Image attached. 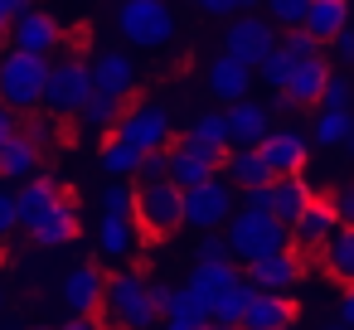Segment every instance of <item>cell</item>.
<instances>
[{"mask_svg":"<svg viewBox=\"0 0 354 330\" xmlns=\"http://www.w3.org/2000/svg\"><path fill=\"white\" fill-rule=\"evenodd\" d=\"M44 83H49V59L39 54H0V107H10L15 117L44 107Z\"/></svg>","mask_w":354,"mask_h":330,"instance_id":"cell-1","label":"cell"},{"mask_svg":"<svg viewBox=\"0 0 354 330\" xmlns=\"http://www.w3.org/2000/svg\"><path fill=\"white\" fill-rule=\"evenodd\" d=\"M223 238H228V253L238 262H252V257H267V253H281L291 248V233L281 219H272L267 209H243L223 223Z\"/></svg>","mask_w":354,"mask_h":330,"instance_id":"cell-2","label":"cell"},{"mask_svg":"<svg viewBox=\"0 0 354 330\" xmlns=\"http://www.w3.org/2000/svg\"><path fill=\"white\" fill-rule=\"evenodd\" d=\"M136 223L146 238H170L185 228V190L170 185V180H156V185H136V204H131Z\"/></svg>","mask_w":354,"mask_h":330,"instance_id":"cell-3","label":"cell"},{"mask_svg":"<svg viewBox=\"0 0 354 330\" xmlns=\"http://www.w3.org/2000/svg\"><path fill=\"white\" fill-rule=\"evenodd\" d=\"M107 315L122 325V330H146L156 320V306H151V282L141 272H112L107 277V296H102Z\"/></svg>","mask_w":354,"mask_h":330,"instance_id":"cell-4","label":"cell"},{"mask_svg":"<svg viewBox=\"0 0 354 330\" xmlns=\"http://www.w3.org/2000/svg\"><path fill=\"white\" fill-rule=\"evenodd\" d=\"M117 30H122V39H131L141 49H160L175 39V10L165 0H127L117 10Z\"/></svg>","mask_w":354,"mask_h":330,"instance_id":"cell-5","label":"cell"},{"mask_svg":"<svg viewBox=\"0 0 354 330\" xmlns=\"http://www.w3.org/2000/svg\"><path fill=\"white\" fill-rule=\"evenodd\" d=\"M93 98V68L88 59H64L49 64V83H44V112L54 117H78Z\"/></svg>","mask_w":354,"mask_h":330,"instance_id":"cell-6","label":"cell"},{"mask_svg":"<svg viewBox=\"0 0 354 330\" xmlns=\"http://www.w3.org/2000/svg\"><path fill=\"white\" fill-rule=\"evenodd\" d=\"M117 136L131 141L136 151H170L175 146V122L160 102H131L117 117Z\"/></svg>","mask_w":354,"mask_h":330,"instance_id":"cell-7","label":"cell"},{"mask_svg":"<svg viewBox=\"0 0 354 330\" xmlns=\"http://www.w3.org/2000/svg\"><path fill=\"white\" fill-rule=\"evenodd\" d=\"M233 219V185H223L218 175L204 180L199 190H185V228L214 233Z\"/></svg>","mask_w":354,"mask_h":330,"instance_id":"cell-8","label":"cell"},{"mask_svg":"<svg viewBox=\"0 0 354 330\" xmlns=\"http://www.w3.org/2000/svg\"><path fill=\"white\" fill-rule=\"evenodd\" d=\"M6 44L10 49H20V54H39V59H54V49L64 44V30H59V20L49 15V10H20L15 20H10V30H6Z\"/></svg>","mask_w":354,"mask_h":330,"instance_id":"cell-9","label":"cell"},{"mask_svg":"<svg viewBox=\"0 0 354 330\" xmlns=\"http://www.w3.org/2000/svg\"><path fill=\"white\" fill-rule=\"evenodd\" d=\"M272 49H277L272 20H262V15H252V10H243V15L228 25V35H223V54L238 59V64H248V68H257Z\"/></svg>","mask_w":354,"mask_h":330,"instance_id":"cell-10","label":"cell"},{"mask_svg":"<svg viewBox=\"0 0 354 330\" xmlns=\"http://www.w3.org/2000/svg\"><path fill=\"white\" fill-rule=\"evenodd\" d=\"M301 272H306V262H301L296 248H281V253H267V257L243 262V277H248L257 291H272V296H286V291L301 282Z\"/></svg>","mask_w":354,"mask_h":330,"instance_id":"cell-11","label":"cell"},{"mask_svg":"<svg viewBox=\"0 0 354 330\" xmlns=\"http://www.w3.org/2000/svg\"><path fill=\"white\" fill-rule=\"evenodd\" d=\"M330 73H335V68H330L325 54L301 59V64H291V73H286V83H281V98H286L291 107H320V93H325Z\"/></svg>","mask_w":354,"mask_h":330,"instance_id":"cell-12","label":"cell"},{"mask_svg":"<svg viewBox=\"0 0 354 330\" xmlns=\"http://www.w3.org/2000/svg\"><path fill=\"white\" fill-rule=\"evenodd\" d=\"M335 228H339L335 204H330V199H310V204L301 209V219H296L286 233H291V248H296V253H320V248L335 238Z\"/></svg>","mask_w":354,"mask_h":330,"instance_id":"cell-13","label":"cell"},{"mask_svg":"<svg viewBox=\"0 0 354 330\" xmlns=\"http://www.w3.org/2000/svg\"><path fill=\"white\" fill-rule=\"evenodd\" d=\"M194 156H204V161H214L218 170L228 165V156H233V146H228V117L223 112H199L194 117V127L180 136Z\"/></svg>","mask_w":354,"mask_h":330,"instance_id":"cell-14","label":"cell"},{"mask_svg":"<svg viewBox=\"0 0 354 330\" xmlns=\"http://www.w3.org/2000/svg\"><path fill=\"white\" fill-rule=\"evenodd\" d=\"M102 296H107V272H102L97 262H78V267L64 277V301H68V311L97 315V311H102Z\"/></svg>","mask_w":354,"mask_h":330,"instance_id":"cell-15","label":"cell"},{"mask_svg":"<svg viewBox=\"0 0 354 330\" xmlns=\"http://www.w3.org/2000/svg\"><path fill=\"white\" fill-rule=\"evenodd\" d=\"M88 68H93V93H107V98H117V102H127V98L136 93V64H131L127 54L107 49V54L88 59Z\"/></svg>","mask_w":354,"mask_h":330,"instance_id":"cell-16","label":"cell"},{"mask_svg":"<svg viewBox=\"0 0 354 330\" xmlns=\"http://www.w3.org/2000/svg\"><path fill=\"white\" fill-rule=\"evenodd\" d=\"M223 117H228V146H233V151L262 146V141H267V131H272V112H267L262 102H248V98H243V102H233Z\"/></svg>","mask_w":354,"mask_h":330,"instance_id":"cell-17","label":"cell"},{"mask_svg":"<svg viewBox=\"0 0 354 330\" xmlns=\"http://www.w3.org/2000/svg\"><path fill=\"white\" fill-rule=\"evenodd\" d=\"M141 238H146V233H141L136 214H102V219H97V253H102L107 262H127Z\"/></svg>","mask_w":354,"mask_h":330,"instance_id":"cell-18","label":"cell"},{"mask_svg":"<svg viewBox=\"0 0 354 330\" xmlns=\"http://www.w3.org/2000/svg\"><path fill=\"white\" fill-rule=\"evenodd\" d=\"M296 320V306L286 296H272V291H252L248 311L238 315V330H291Z\"/></svg>","mask_w":354,"mask_h":330,"instance_id":"cell-19","label":"cell"},{"mask_svg":"<svg viewBox=\"0 0 354 330\" xmlns=\"http://www.w3.org/2000/svg\"><path fill=\"white\" fill-rule=\"evenodd\" d=\"M248 88H252V68L248 64H238V59H228V54H218L214 64H209V93L218 98V102H243L248 98Z\"/></svg>","mask_w":354,"mask_h":330,"instance_id":"cell-20","label":"cell"},{"mask_svg":"<svg viewBox=\"0 0 354 330\" xmlns=\"http://www.w3.org/2000/svg\"><path fill=\"white\" fill-rule=\"evenodd\" d=\"M165 161H170V165H165V180H170V185H180V190H199L204 180H214V175H218V165H214V161H204V156H194L185 141H175V146L165 151Z\"/></svg>","mask_w":354,"mask_h":330,"instance_id":"cell-21","label":"cell"},{"mask_svg":"<svg viewBox=\"0 0 354 330\" xmlns=\"http://www.w3.org/2000/svg\"><path fill=\"white\" fill-rule=\"evenodd\" d=\"M78 228H83V219H78V204H68V199H59L35 228H30V238L39 243V248H59V243H73L78 238Z\"/></svg>","mask_w":354,"mask_h":330,"instance_id":"cell-22","label":"cell"},{"mask_svg":"<svg viewBox=\"0 0 354 330\" xmlns=\"http://www.w3.org/2000/svg\"><path fill=\"white\" fill-rule=\"evenodd\" d=\"M59 199H64V194H59V185H54L49 175L30 180V185L15 194V223H20V228H35V223H39V219H44Z\"/></svg>","mask_w":354,"mask_h":330,"instance_id":"cell-23","label":"cell"},{"mask_svg":"<svg viewBox=\"0 0 354 330\" xmlns=\"http://www.w3.org/2000/svg\"><path fill=\"white\" fill-rule=\"evenodd\" d=\"M257 151L267 156L272 175H301V165H306V141L296 131H267V141Z\"/></svg>","mask_w":354,"mask_h":330,"instance_id":"cell-24","label":"cell"},{"mask_svg":"<svg viewBox=\"0 0 354 330\" xmlns=\"http://www.w3.org/2000/svg\"><path fill=\"white\" fill-rule=\"evenodd\" d=\"M39 170V141L30 131H15L0 146V180H30Z\"/></svg>","mask_w":354,"mask_h":330,"instance_id":"cell-25","label":"cell"},{"mask_svg":"<svg viewBox=\"0 0 354 330\" xmlns=\"http://www.w3.org/2000/svg\"><path fill=\"white\" fill-rule=\"evenodd\" d=\"M349 25V0H310V10H306V35L315 44H330L339 30Z\"/></svg>","mask_w":354,"mask_h":330,"instance_id":"cell-26","label":"cell"},{"mask_svg":"<svg viewBox=\"0 0 354 330\" xmlns=\"http://www.w3.org/2000/svg\"><path fill=\"white\" fill-rule=\"evenodd\" d=\"M315 194H310V185L301 180V175H277L272 180V219H281L286 228L301 219V209L310 204Z\"/></svg>","mask_w":354,"mask_h":330,"instance_id":"cell-27","label":"cell"},{"mask_svg":"<svg viewBox=\"0 0 354 330\" xmlns=\"http://www.w3.org/2000/svg\"><path fill=\"white\" fill-rule=\"evenodd\" d=\"M223 170H228V180H233L238 190H257V185H272V180H277V175H272V165H267V156H262L257 146L233 151Z\"/></svg>","mask_w":354,"mask_h":330,"instance_id":"cell-28","label":"cell"},{"mask_svg":"<svg viewBox=\"0 0 354 330\" xmlns=\"http://www.w3.org/2000/svg\"><path fill=\"white\" fill-rule=\"evenodd\" d=\"M320 262L335 282L354 286V228H335V238L320 248Z\"/></svg>","mask_w":354,"mask_h":330,"instance_id":"cell-29","label":"cell"},{"mask_svg":"<svg viewBox=\"0 0 354 330\" xmlns=\"http://www.w3.org/2000/svg\"><path fill=\"white\" fill-rule=\"evenodd\" d=\"M238 282H243V267H233V257H228V262H194V272H189V286L204 291L209 301H214L218 291L238 286Z\"/></svg>","mask_w":354,"mask_h":330,"instance_id":"cell-30","label":"cell"},{"mask_svg":"<svg viewBox=\"0 0 354 330\" xmlns=\"http://www.w3.org/2000/svg\"><path fill=\"white\" fill-rule=\"evenodd\" d=\"M141 156H146V151H136V146H131V141H122V136H107V141H102V170H107L112 180H127V175L136 180Z\"/></svg>","mask_w":354,"mask_h":330,"instance_id":"cell-31","label":"cell"},{"mask_svg":"<svg viewBox=\"0 0 354 330\" xmlns=\"http://www.w3.org/2000/svg\"><path fill=\"white\" fill-rule=\"evenodd\" d=\"M165 320H189V325H209V296L194 291L189 282L170 291V306H165Z\"/></svg>","mask_w":354,"mask_h":330,"instance_id":"cell-32","label":"cell"},{"mask_svg":"<svg viewBox=\"0 0 354 330\" xmlns=\"http://www.w3.org/2000/svg\"><path fill=\"white\" fill-rule=\"evenodd\" d=\"M252 291H257V286H252L248 277H243L238 286H228V291H218V296L209 301V320H218V325H238V315L248 311V301H252Z\"/></svg>","mask_w":354,"mask_h":330,"instance_id":"cell-33","label":"cell"},{"mask_svg":"<svg viewBox=\"0 0 354 330\" xmlns=\"http://www.w3.org/2000/svg\"><path fill=\"white\" fill-rule=\"evenodd\" d=\"M122 107H127V102H117V98H107V93H93L78 117H83V127H93V131H112L117 117H122Z\"/></svg>","mask_w":354,"mask_h":330,"instance_id":"cell-34","label":"cell"},{"mask_svg":"<svg viewBox=\"0 0 354 330\" xmlns=\"http://www.w3.org/2000/svg\"><path fill=\"white\" fill-rule=\"evenodd\" d=\"M349 127H354L349 112H330V107H320V117H315V141H320V146H344Z\"/></svg>","mask_w":354,"mask_h":330,"instance_id":"cell-35","label":"cell"},{"mask_svg":"<svg viewBox=\"0 0 354 330\" xmlns=\"http://www.w3.org/2000/svg\"><path fill=\"white\" fill-rule=\"evenodd\" d=\"M277 49L291 59V64H301V59H315V54H325V44H315L306 30H286V35H277Z\"/></svg>","mask_w":354,"mask_h":330,"instance_id":"cell-36","label":"cell"},{"mask_svg":"<svg viewBox=\"0 0 354 330\" xmlns=\"http://www.w3.org/2000/svg\"><path fill=\"white\" fill-rule=\"evenodd\" d=\"M262 6L272 10V20L281 30H301L306 25V10H310V0H262Z\"/></svg>","mask_w":354,"mask_h":330,"instance_id":"cell-37","label":"cell"},{"mask_svg":"<svg viewBox=\"0 0 354 330\" xmlns=\"http://www.w3.org/2000/svg\"><path fill=\"white\" fill-rule=\"evenodd\" d=\"M286 73H291V59H286L281 49H272V54H267V59H262V64L252 68V78H262V83H267V88H277V93H281Z\"/></svg>","mask_w":354,"mask_h":330,"instance_id":"cell-38","label":"cell"},{"mask_svg":"<svg viewBox=\"0 0 354 330\" xmlns=\"http://www.w3.org/2000/svg\"><path fill=\"white\" fill-rule=\"evenodd\" d=\"M131 204H136V185L117 180V185L102 190V214H131Z\"/></svg>","mask_w":354,"mask_h":330,"instance_id":"cell-39","label":"cell"},{"mask_svg":"<svg viewBox=\"0 0 354 330\" xmlns=\"http://www.w3.org/2000/svg\"><path fill=\"white\" fill-rule=\"evenodd\" d=\"M320 107H330V112H349V78H335V73H330L325 93H320Z\"/></svg>","mask_w":354,"mask_h":330,"instance_id":"cell-40","label":"cell"},{"mask_svg":"<svg viewBox=\"0 0 354 330\" xmlns=\"http://www.w3.org/2000/svg\"><path fill=\"white\" fill-rule=\"evenodd\" d=\"M165 151H146L141 156V170H136V185H156V180H165Z\"/></svg>","mask_w":354,"mask_h":330,"instance_id":"cell-41","label":"cell"},{"mask_svg":"<svg viewBox=\"0 0 354 330\" xmlns=\"http://www.w3.org/2000/svg\"><path fill=\"white\" fill-rule=\"evenodd\" d=\"M233 253H228V238L223 233H204L199 238V262H228Z\"/></svg>","mask_w":354,"mask_h":330,"instance_id":"cell-42","label":"cell"},{"mask_svg":"<svg viewBox=\"0 0 354 330\" xmlns=\"http://www.w3.org/2000/svg\"><path fill=\"white\" fill-rule=\"evenodd\" d=\"M330 204H335V219H339V228H354V185L335 190V194H330Z\"/></svg>","mask_w":354,"mask_h":330,"instance_id":"cell-43","label":"cell"},{"mask_svg":"<svg viewBox=\"0 0 354 330\" xmlns=\"http://www.w3.org/2000/svg\"><path fill=\"white\" fill-rule=\"evenodd\" d=\"M330 54H335L339 64H354V30H349V25H344V30L330 39Z\"/></svg>","mask_w":354,"mask_h":330,"instance_id":"cell-44","label":"cell"},{"mask_svg":"<svg viewBox=\"0 0 354 330\" xmlns=\"http://www.w3.org/2000/svg\"><path fill=\"white\" fill-rule=\"evenodd\" d=\"M10 228H20V223H15V194L0 190V238H6Z\"/></svg>","mask_w":354,"mask_h":330,"instance_id":"cell-45","label":"cell"},{"mask_svg":"<svg viewBox=\"0 0 354 330\" xmlns=\"http://www.w3.org/2000/svg\"><path fill=\"white\" fill-rule=\"evenodd\" d=\"M243 199H248L243 209H267V214H272V185H257V190H243Z\"/></svg>","mask_w":354,"mask_h":330,"instance_id":"cell-46","label":"cell"},{"mask_svg":"<svg viewBox=\"0 0 354 330\" xmlns=\"http://www.w3.org/2000/svg\"><path fill=\"white\" fill-rule=\"evenodd\" d=\"M194 6H199L204 15H233V10H238V0H194Z\"/></svg>","mask_w":354,"mask_h":330,"instance_id":"cell-47","label":"cell"},{"mask_svg":"<svg viewBox=\"0 0 354 330\" xmlns=\"http://www.w3.org/2000/svg\"><path fill=\"white\" fill-rule=\"evenodd\" d=\"M15 131H20V117H15L10 107H0V146H6V141H10Z\"/></svg>","mask_w":354,"mask_h":330,"instance_id":"cell-48","label":"cell"},{"mask_svg":"<svg viewBox=\"0 0 354 330\" xmlns=\"http://www.w3.org/2000/svg\"><path fill=\"white\" fill-rule=\"evenodd\" d=\"M54 330H102V320H97V315H73V320H64V325H54Z\"/></svg>","mask_w":354,"mask_h":330,"instance_id":"cell-49","label":"cell"},{"mask_svg":"<svg viewBox=\"0 0 354 330\" xmlns=\"http://www.w3.org/2000/svg\"><path fill=\"white\" fill-rule=\"evenodd\" d=\"M151 306H156V315H165V306H170V286L151 282Z\"/></svg>","mask_w":354,"mask_h":330,"instance_id":"cell-50","label":"cell"},{"mask_svg":"<svg viewBox=\"0 0 354 330\" xmlns=\"http://www.w3.org/2000/svg\"><path fill=\"white\" fill-rule=\"evenodd\" d=\"M339 315H344V325H354V286L344 291V301H339Z\"/></svg>","mask_w":354,"mask_h":330,"instance_id":"cell-51","label":"cell"},{"mask_svg":"<svg viewBox=\"0 0 354 330\" xmlns=\"http://www.w3.org/2000/svg\"><path fill=\"white\" fill-rule=\"evenodd\" d=\"M165 330H204V325H189V320H165Z\"/></svg>","mask_w":354,"mask_h":330,"instance_id":"cell-52","label":"cell"},{"mask_svg":"<svg viewBox=\"0 0 354 330\" xmlns=\"http://www.w3.org/2000/svg\"><path fill=\"white\" fill-rule=\"evenodd\" d=\"M262 6V0H238V10H257Z\"/></svg>","mask_w":354,"mask_h":330,"instance_id":"cell-53","label":"cell"},{"mask_svg":"<svg viewBox=\"0 0 354 330\" xmlns=\"http://www.w3.org/2000/svg\"><path fill=\"white\" fill-rule=\"evenodd\" d=\"M204 330H238V325H218V320H209V325H204Z\"/></svg>","mask_w":354,"mask_h":330,"instance_id":"cell-54","label":"cell"},{"mask_svg":"<svg viewBox=\"0 0 354 330\" xmlns=\"http://www.w3.org/2000/svg\"><path fill=\"white\" fill-rule=\"evenodd\" d=\"M344 146H349V156H354V127H349V136H344Z\"/></svg>","mask_w":354,"mask_h":330,"instance_id":"cell-55","label":"cell"},{"mask_svg":"<svg viewBox=\"0 0 354 330\" xmlns=\"http://www.w3.org/2000/svg\"><path fill=\"white\" fill-rule=\"evenodd\" d=\"M330 330H354V325H344V320H339V325H330Z\"/></svg>","mask_w":354,"mask_h":330,"instance_id":"cell-56","label":"cell"},{"mask_svg":"<svg viewBox=\"0 0 354 330\" xmlns=\"http://www.w3.org/2000/svg\"><path fill=\"white\" fill-rule=\"evenodd\" d=\"M0 306H6V291H0Z\"/></svg>","mask_w":354,"mask_h":330,"instance_id":"cell-57","label":"cell"},{"mask_svg":"<svg viewBox=\"0 0 354 330\" xmlns=\"http://www.w3.org/2000/svg\"><path fill=\"white\" fill-rule=\"evenodd\" d=\"M189 6H194V0H189Z\"/></svg>","mask_w":354,"mask_h":330,"instance_id":"cell-58","label":"cell"}]
</instances>
